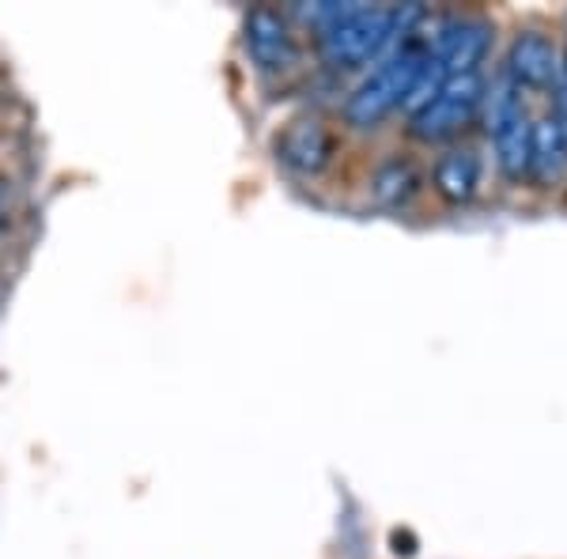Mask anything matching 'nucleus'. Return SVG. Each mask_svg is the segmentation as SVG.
<instances>
[{"mask_svg": "<svg viewBox=\"0 0 567 559\" xmlns=\"http://www.w3.org/2000/svg\"><path fill=\"white\" fill-rule=\"evenodd\" d=\"M318 27L322 58L337 69L368 65L390 45V39L420 20V8H368V4H318L307 12Z\"/></svg>", "mask_w": 567, "mask_h": 559, "instance_id": "f257e3e1", "label": "nucleus"}, {"mask_svg": "<svg viewBox=\"0 0 567 559\" xmlns=\"http://www.w3.org/2000/svg\"><path fill=\"white\" fill-rule=\"evenodd\" d=\"M424 61H427V45H416V42H405L401 50H393L386 61H379V69H374L349 95V103H344L349 125H355V130H374L379 122H386L393 110L405 106L420 72H424Z\"/></svg>", "mask_w": 567, "mask_h": 559, "instance_id": "f03ea898", "label": "nucleus"}, {"mask_svg": "<svg viewBox=\"0 0 567 559\" xmlns=\"http://www.w3.org/2000/svg\"><path fill=\"white\" fill-rule=\"evenodd\" d=\"M484 103V76L477 72H462V76L443 80L432 99L424 106L409 114V133L424 144H439L458 136L465 125L477 117V110Z\"/></svg>", "mask_w": 567, "mask_h": 559, "instance_id": "7ed1b4c3", "label": "nucleus"}, {"mask_svg": "<svg viewBox=\"0 0 567 559\" xmlns=\"http://www.w3.org/2000/svg\"><path fill=\"white\" fill-rule=\"evenodd\" d=\"M488 133L496 144V163L507 178H526L529 159H534V117L526 114V103L518 95V87L503 84L492 99V114H488Z\"/></svg>", "mask_w": 567, "mask_h": 559, "instance_id": "20e7f679", "label": "nucleus"}, {"mask_svg": "<svg viewBox=\"0 0 567 559\" xmlns=\"http://www.w3.org/2000/svg\"><path fill=\"white\" fill-rule=\"evenodd\" d=\"M243 45L250 65L265 72V76H284V72L296 69L299 45L291 34L288 15H280L277 8H254L243 23Z\"/></svg>", "mask_w": 567, "mask_h": 559, "instance_id": "39448f33", "label": "nucleus"}, {"mask_svg": "<svg viewBox=\"0 0 567 559\" xmlns=\"http://www.w3.org/2000/svg\"><path fill=\"white\" fill-rule=\"evenodd\" d=\"M337 141L318 117H296L277 136V159L296 174H322L333 163Z\"/></svg>", "mask_w": 567, "mask_h": 559, "instance_id": "423d86ee", "label": "nucleus"}, {"mask_svg": "<svg viewBox=\"0 0 567 559\" xmlns=\"http://www.w3.org/2000/svg\"><path fill=\"white\" fill-rule=\"evenodd\" d=\"M560 53H556V45L548 34L542 31H526L518 34L515 45H511L507 53V76L511 84H515L518 91L529 87V91H545L553 87L556 80H560Z\"/></svg>", "mask_w": 567, "mask_h": 559, "instance_id": "0eeeda50", "label": "nucleus"}, {"mask_svg": "<svg viewBox=\"0 0 567 559\" xmlns=\"http://www.w3.org/2000/svg\"><path fill=\"white\" fill-rule=\"evenodd\" d=\"M481 155L470 148H451L435 159L432 167V186L446 205H470L481 189Z\"/></svg>", "mask_w": 567, "mask_h": 559, "instance_id": "6e6552de", "label": "nucleus"}, {"mask_svg": "<svg viewBox=\"0 0 567 559\" xmlns=\"http://www.w3.org/2000/svg\"><path fill=\"white\" fill-rule=\"evenodd\" d=\"M567 167V130L556 114L534 122V159H529V170L537 178H556Z\"/></svg>", "mask_w": 567, "mask_h": 559, "instance_id": "1a4fd4ad", "label": "nucleus"}, {"mask_svg": "<svg viewBox=\"0 0 567 559\" xmlns=\"http://www.w3.org/2000/svg\"><path fill=\"white\" fill-rule=\"evenodd\" d=\"M416 189H420V174H416V167L409 159H386L371 178L374 200H379V205H386V208L409 205V200L416 197Z\"/></svg>", "mask_w": 567, "mask_h": 559, "instance_id": "9d476101", "label": "nucleus"}, {"mask_svg": "<svg viewBox=\"0 0 567 559\" xmlns=\"http://www.w3.org/2000/svg\"><path fill=\"white\" fill-rule=\"evenodd\" d=\"M8 224H12V189H8V182L0 178V235L8 231Z\"/></svg>", "mask_w": 567, "mask_h": 559, "instance_id": "9b49d317", "label": "nucleus"}, {"mask_svg": "<svg viewBox=\"0 0 567 559\" xmlns=\"http://www.w3.org/2000/svg\"><path fill=\"white\" fill-rule=\"evenodd\" d=\"M560 80H564V84H567V69H564V72H560Z\"/></svg>", "mask_w": 567, "mask_h": 559, "instance_id": "f8f14e48", "label": "nucleus"}]
</instances>
